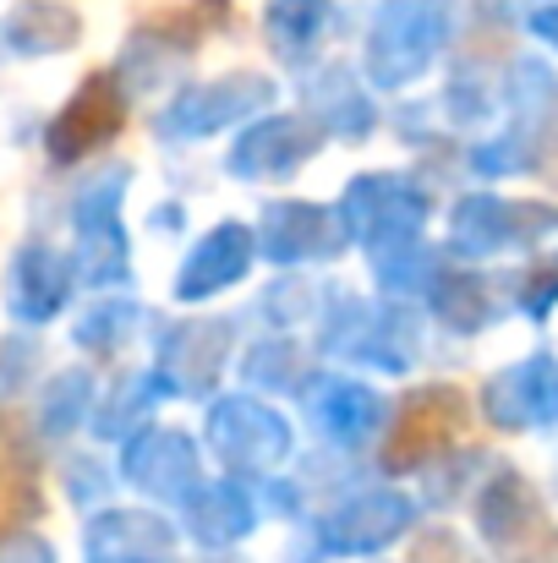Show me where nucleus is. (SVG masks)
Segmentation results:
<instances>
[{
	"label": "nucleus",
	"instance_id": "obj_1",
	"mask_svg": "<svg viewBox=\"0 0 558 563\" xmlns=\"http://www.w3.org/2000/svg\"><path fill=\"white\" fill-rule=\"evenodd\" d=\"M405 520H411V509H405L400 498L368 493V498H351V504L324 526V537H329L335 553H372V548H383L389 537H400Z\"/></svg>",
	"mask_w": 558,
	"mask_h": 563
},
{
	"label": "nucleus",
	"instance_id": "obj_3",
	"mask_svg": "<svg viewBox=\"0 0 558 563\" xmlns=\"http://www.w3.org/2000/svg\"><path fill=\"white\" fill-rule=\"evenodd\" d=\"M247 526H252V504L225 493V487L208 493V504H197V537L203 542H236Z\"/></svg>",
	"mask_w": 558,
	"mask_h": 563
},
{
	"label": "nucleus",
	"instance_id": "obj_2",
	"mask_svg": "<svg viewBox=\"0 0 558 563\" xmlns=\"http://www.w3.org/2000/svg\"><path fill=\"white\" fill-rule=\"evenodd\" d=\"M241 263H247V235L236 230V224H225L192 263H186V279L182 290L186 296H203V290H219V285H230L236 274H241Z\"/></svg>",
	"mask_w": 558,
	"mask_h": 563
}]
</instances>
